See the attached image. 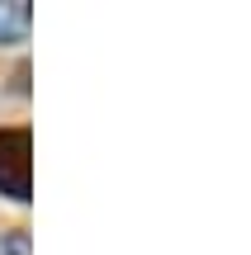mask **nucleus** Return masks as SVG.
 <instances>
[{"label": "nucleus", "instance_id": "2", "mask_svg": "<svg viewBox=\"0 0 251 255\" xmlns=\"http://www.w3.org/2000/svg\"><path fill=\"white\" fill-rule=\"evenodd\" d=\"M33 24V9L28 0H0V43H19Z\"/></svg>", "mask_w": 251, "mask_h": 255}, {"label": "nucleus", "instance_id": "1", "mask_svg": "<svg viewBox=\"0 0 251 255\" xmlns=\"http://www.w3.org/2000/svg\"><path fill=\"white\" fill-rule=\"evenodd\" d=\"M0 194L24 203L33 194V132L0 128Z\"/></svg>", "mask_w": 251, "mask_h": 255}, {"label": "nucleus", "instance_id": "3", "mask_svg": "<svg viewBox=\"0 0 251 255\" xmlns=\"http://www.w3.org/2000/svg\"><path fill=\"white\" fill-rule=\"evenodd\" d=\"M0 255H28V237L24 232H0Z\"/></svg>", "mask_w": 251, "mask_h": 255}]
</instances>
